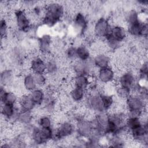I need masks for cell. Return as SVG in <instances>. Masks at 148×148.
Instances as JSON below:
<instances>
[{"mask_svg": "<svg viewBox=\"0 0 148 148\" xmlns=\"http://www.w3.org/2000/svg\"><path fill=\"white\" fill-rule=\"evenodd\" d=\"M65 6L59 2H49L44 5V14L42 23L49 28L54 27L64 17Z\"/></svg>", "mask_w": 148, "mask_h": 148, "instance_id": "6da1fadb", "label": "cell"}, {"mask_svg": "<svg viewBox=\"0 0 148 148\" xmlns=\"http://www.w3.org/2000/svg\"><path fill=\"white\" fill-rule=\"evenodd\" d=\"M125 109L127 116L143 117L147 112V101L135 93L125 100Z\"/></svg>", "mask_w": 148, "mask_h": 148, "instance_id": "7a4b0ae2", "label": "cell"}, {"mask_svg": "<svg viewBox=\"0 0 148 148\" xmlns=\"http://www.w3.org/2000/svg\"><path fill=\"white\" fill-rule=\"evenodd\" d=\"M102 92H103V90L101 88L88 91L83 102L86 109L94 113V114L105 112L101 97Z\"/></svg>", "mask_w": 148, "mask_h": 148, "instance_id": "3957f363", "label": "cell"}, {"mask_svg": "<svg viewBox=\"0 0 148 148\" xmlns=\"http://www.w3.org/2000/svg\"><path fill=\"white\" fill-rule=\"evenodd\" d=\"M13 18L17 30L24 34L31 29L32 20L27 10L21 8L15 9L13 13Z\"/></svg>", "mask_w": 148, "mask_h": 148, "instance_id": "277c9868", "label": "cell"}, {"mask_svg": "<svg viewBox=\"0 0 148 148\" xmlns=\"http://www.w3.org/2000/svg\"><path fill=\"white\" fill-rule=\"evenodd\" d=\"M95 68L92 57L86 61L76 60L71 63V70L74 75H84L92 77Z\"/></svg>", "mask_w": 148, "mask_h": 148, "instance_id": "5b68a950", "label": "cell"}, {"mask_svg": "<svg viewBox=\"0 0 148 148\" xmlns=\"http://www.w3.org/2000/svg\"><path fill=\"white\" fill-rule=\"evenodd\" d=\"M116 80L117 85L130 90L131 92L138 83L136 74L130 69L122 71Z\"/></svg>", "mask_w": 148, "mask_h": 148, "instance_id": "8992f818", "label": "cell"}, {"mask_svg": "<svg viewBox=\"0 0 148 148\" xmlns=\"http://www.w3.org/2000/svg\"><path fill=\"white\" fill-rule=\"evenodd\" d=\"M112 25L109 18L105 16H100L95 21L93 24V35L94 36L103 40L108 35Z\"/></svg>", "mask_w": 148, "mask_h": 148, "instance_id": "52a82bcc", "label": "cell"}, {"mask_svg": "<svg viewBox=\"0 0 148 148\" xmlns=\"http://www.w3.org/2000/svg\"><path fill=\"white\" fill-rule=\"evenodd\" d=\"M76 135L77 137L83 139L88 138L93 131L94 125L91 119L86 116L79 119L75 122Z\"/></svg>", "mask_w": 148, "mask_h": 148, "instance_id": "ba28073f", "label": "cell"}, {"mask_svg": "<svg viewBox=\"0 0 148 148\" xmlns=\"http://www.w3.org/2000/svg\"><path fill=\"white\" fill-rule=\"evenodd\" d=\"M73 28L75 32L79 36L86 34L88 28V19L82 12H76L72 20Z\"/></svg>", "mask_w": 148, "mask_h": 148, "instance_id": "9c48e42d", "label": "cell"}, {"mask_svg": "<svg viewBox=\"0 0 148 148\" xmlns=\"http://www.w3.org/2000/svg\"><path fill=\"white\" fill-rule=\"evenodd\" d=\"M128 135L130 138L136 143L147 145L148 140V124L147 119L142 125L130 131Z\"/></svg>", "mask_w": 148, "mask_h": 148, "instance_id": "30bf717a", "label": "cell"}, {"mask_svg": "<svg viewBox=\"0 0 148 148\" xmlns=\"http://www.w3.org/2000/svg\"><path fill=\"white\" fill-rule=\"evenodd\" d=\"M95 77L99 84H102L104 86L114 83L116 80L115 69L111 66L98 69L97 71Z\"/></svg>", "mask_w": 148, "mask_h": 148, "instance_id": "8fae6325", "label": "cell"}, {"mask_svg": "<svg viewBox=\"0 0 148 148\" xmlns=\"http://www.w3.org/2000/svg\"><path fill=\"white\" fill-rule=\"evenodd\" d=\"M126 27L121 24H112L108 35L104 39H108L122 45L128 37Z\"/></svg>", "mask_w": 148, "mask_h": 148, "instance_id": "7c38bea8", "label": "cell"}, {"mask_svg": "<svg viewBox=\"0 0 148 148\" xmlns=\"http://www.w3.org/2000/svg\"><path fill=\"white\" fill-rule=\"evenodd\" d=\"M25 50L21 45L13 47L9 53V59L11 63L15 66H21L24 63Z\"/></svg>", "mask_w": 148, "mask_h": 148, "instance_id": "4fadbf2b", "label": "cell"}, {"mask_svg": "<svg viewBox=\"0 0 148 148\" xmlns=\"http://www.w3.org/2000/svg\"><path fill=\"white\" fill-rule=\"evenodd\" d=\"M29 69L32 73H45L46 57L42 54L33 56L29 61Z\"/></svg>", "mask_w": 148, "mask_h": 148, "instance_id": "5bb4252c", "label": "cell"}, {"mask_svg": "<svg viewBox=\"0 0 148 148\" xmlns=\"http://www.w3.org/2000/svg\"><path fill=\"white\" fill-rule=\"evenodd\" d=\"M58 99L53 92L47 93L45 100L41 106L45 113L52 114L54 113L58 105Z\"/></svg>", "mask_w": 148, "mask_h": 148, "instance_id": "9a60e30c", "label": "cell"}, {"mask_svg": "<svg viewBox=\"0 0 148 148\" xmlns=\"http://www.w3.org/2000/svg\"><path fill=\"white\" fill-rule=\"evenodd\" d=\"M52 45L53 38L49 34H44L38 39V48L42 55L46 56L50 53Z\"/></svg>", "mask_w": 148, "mask_h": 148, "instance_id": "2e32d148", "label": "cell"}, {"mask_svg": "<svg viewBox=\"0 0 148 148\" xmlns=\"http://www.w3.org/2000/svg\"><path fill=\"white\" fill-rule=\"evenodd\" d=\"M60 72L59 61L54 57L46 58V72L48 77H57Z\"/></svg>", "mask_w": 148, "mask_h": 148, "instance_id": "e0dca14e", "label": "cell"}, {"mask_svg": "<svg viewBox=\"0 0 148 148\" xmlns=\"http://www.w3.org/2000/svg\"><path fill=\"white\" fill-rule=\"evenodd\" d=\"M94 128L101 132L103 135L108 124V112H103L94 114L92 118Z\"/></svg>", "mask_w": 148, "mask_h": 148, "instance_id": "ac0fdd59", "label": "cell"}, {"mask_svg": "<svg viewBox=\"0 0 148 148\" xmlns=\"http://www.w3.org/2000/svg\"><path fill=\"white\" fill-rule=\"evenodd\" d=\"M92 58L94 65L97 69L111 66V57L106 52H98L94 57H92Z\"/></svg>", "mask_w": 148, "mask_h": 148, "instance_id": "d6986e66", "label": "cell"}, {"mask_svg": "<svg viewBox=\"0 0 148 148\" xmlns=\"http://www.w3.org/2000/svg\"><path fill=\"white\" fill-rule=\"evenodd\" d=\"M19 97L14 91L9 90L7 88L1 86L0 98L1 104L8 103L17 105Z\"/></svg>", "mask_w": 148, "mask_h": 148, "instance_id": "ffe728a7", "label": "cell"}, {"mask_svg": "<svg viewBox=\"0 0 148 148\" xmlns=\"http://www.w3.org/2000/svg\"><path fill=\"white\" fill-rule=\"evenodd\" d=\"M87 95V90L72 86L69 91V97L71 102L75 103L83 102Z\"/></svg>", "mask_w": 148, "mask_h": 148, "instance_id": "44dd1931", "label": "cell"}, {"mask_svg": "<svg viewBox=\"0 0 148 148\" xmlns=\"http://www.w3.org/2000/svg\"><path fill=\"white\" fill-rule=\"evenodd\" d=\"M92 77L84 75H74L72 79V86L87 90L92 81Z\"/></svg>", "mask_w": 148, "mask_h": 148, "instance_id": "7402d4cb", "label": "cell"}, {"mask_svg": "<svg viewBox=\"0 0 148 148\" xmlns=\"http://www.w3.org/2000/svg\"><path fill=\"white\" fill-rule=\"evenodd\" d=\"M1 86L8 88L14 82V74L13 71L9 68H5L1 72Z\"/></svg>", "mask_w": 148, "mask_h": 148, "instance_id": "603a6c76", "label": "cell"}, {"mask_svg": "<svg viewBox=\"0 0 148 148\" xmlns=\"http://www.w3.org/2000/svg\"><path fill=\"white\" fill-rule=\"evenodd\" d=\"M18 105L22 110L34 111L36 106L32 100L29 94L25 93L21 95L18 98Z\"/></svg>", "mask_w": 148, "mask_h": 148, "instance_id": "cb8c5ba5", "label": "cell"}, {"mask_svg": "<svg viewBox=\"0 0 148 148\" xmlns=\"http://www.w3.org/2000/svg\"><path fill=\"white\" fill-rule=\"evenodd\" d=\"M28 94L36 106H42L46 95V92L43 88L36 87Z\"/></svg>", "mask_w": 148, "mask_h": 148, "instance_id": "d4e9b609", "label": "cell"}, {"mask_svg": "<svg viewBox=\"0 0 148 148\" xmlns=\"http://www.w3.org/2000/svg\"><path fill=\"white\" fill-rule=\"evenodd\" d=\"M101 97L105 111L109 112L113 110L116 105V97L114 94L102 92Z\"/></svg>", "mask_w": 148, "mask_h": 148, "instance_id": "484cf974", "label": "cell"}, {"mask_svg": "<svg viewBox=\"0 0 148 148\" xmlns=\"http://www.w3.org/2000/svg\"><path fill=\"white\" fill-rule=\"evenodd\" d=\"M34 118L32 111L22 110L20 109L18 112L17 122L16 124H18L22 126L31 124L33 123Z\"/></svg>", "mask_w": 148, "mask_h": 148, "instance_id": "4316f807", "label": "cell"}, {"mask_svg": "<svg viewBox=\"0 0 148 148\" xmlns=\"http://www.w3.org/2000/svg\"><path fill=\"white\" fill-rule=\"evenodd\" d=\"M77 60L86 61L92 57L89 47L85 44L80 43L76 46Z\"/></svg>", "mask_w": 148, "mask_h": 148, "instance_id": "83f0119b", "label": "cell"}, {"mask_svg": "<svg viewBox=\"0 0 148 148\" xmlns=\"http://www.w3.org/2000/svg\"><path fill=\"white\" fill-rule=\"evenodd\" d=\"M22 85L24 90L28 92L38 87L32 73H28L23 76L22 79Z\"/></svg>", "mask_w": 148, "mask_h": 148, "instance_id": "f1b7e54d", "label": "cell"}, {"mask_svg": "<svg viewBox=\"0 0 148 148\" xmlns=\"http://www.w3.org/2000/svg\"><path fill=\"white\" fill-rule=\"evenodd\" d=\"M36 125L40 128H50L54 127V120L51 114L43 113L37 119Z\"/></svg>", "mask_w": 148, "mask_h": 148, "instance_id": "f546056e", "label": "cell"}, {"mask_svg": "<svg viewBox=\"0 0 148 148\" xmlns=\"http://www.w3.org/2000/svg\"><path fill=\"white\" fill-rule=\"evenodd\" d=\"M131 93L132 92L130 90L116 84L114 95L116 99L125 101V100L131 94Z\"/></svg>", "mask_w": 148, "mask_h": 148, "instance_id": "4dcf8cb0", "label": "cell"}, {"mask_svg": "<svg viewBox=\"0 0 148 148\" xmlns=\"http://www.w3.org/2000/svg\"><path fill=\"white\" fill-rule=\"evenodd\" d=\"M64 57L66 60L69 61L71 63L76 61L77 60L76 46L73 45L67 46L64 50Z\"/></svg>", "mask_w": 148, "mask_h": 148, "instance_id": "1f68e13d", "label": "cell"}, {"mask_svg": "<svg viewBox=\"0 0 148 148\" xmlns=\"http://www.w3.org/2000/svg\"><path fill=\"white\" fill-rule=\"evenodd\" d=\"M42 137L45 143L52 141L54 135V127L50 128H40Z\"/></svg>", "mask_w": 148, "mask_h": 148, "instance_id": "d6a6232c", "label": "cell"}, {"mask_svg": "<svg viewBox=\"0 0 148 148\" xmlns=\"http://www.w3.org/2000/svg\"><path fill=\"white\" fill-rule=\"evenodd\" d=\"M33 75L38 87L43 88L46 86L48 77L46 73H33Z\"/></svg>", "mask_w": 148, "mask_h": 148, "instance_id": "836d02e7", "label": "cell"}, {"mask_svg": "<svg viewBox=\"0 0 148 148\" xmlns=\"http://www.w3.org/2000/svg\"><path fill=\"white\" fill-rule=\"evenodd\" d=\"M9 23L7 20V19L4 17L2 18L1 19L0 21V33H1V40H2L3 39H5L6 38L8 32H9Z\"/></svg>", "mask_w": 148, "mask_h": 148, "instance_id": "e575fe53", "label": "cell"}]
</instances>
